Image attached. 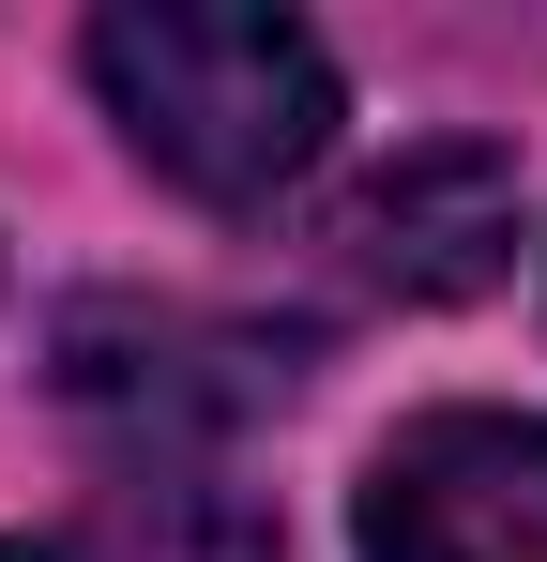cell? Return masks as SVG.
Wrapping results in <instances>:
<instances>
[{
  "label": "cell",
  "instance_id": "1",
  "mask_svg": "<svg viewBox=\"0 0 547 562\" xmlns=\"http://www.w3.org/2000/svg\"><path fill=\"white\" fill-rule=\"evenodd\" d=\"M91 92L122 122V153L153 183L213 198V213H259L335 153V46L304 15L259 0H122L91 15Z\"/></svg>",
  "mask_w": 547,
  "mask_h": 562
},
{
  "label": "cell",
  "instance_id": "2",
  "mask_svg": "<svg viewBox=\"0 0 547 562\" xmlns=\"http://www.w3.org/2000/svg\"><path fill=\"white\" fill-rule=\"evenodd\" d=\"M62 395L122 441V471H198L213 426H244L259 395H289V350L213 335L182 304H77L62 319Z\"/></svg>",
  "mask_w": 547,
  "mask_h": 562
},
{
  "label": "cell",
  "instance_id": "3",
  "mask_svg": "<svg viewBox=\"0 0 547 562\" xmlns=\"http://www.w3.org/2000/svg\"><path fill=\"white\" fill-rule=\"evenodd\" d=\"M365 562H547V426L426 411L365 471Z\"/></svg>",
  "mask_w": 547,
  "mask_h": 562
},
{
  "label": "cell",
  "instance_id": "4",
  "mask_svg": "<svg viewBox=\"0 0 547 562\" xmlns=\"http://www.w3.org/2000/svg\"><path fill=\"white\" fill-rule=\"evenodd\" d=\"M335 274L380 289V304H471V289L517 259V153H487V137H426V153H395L380 183L335 198Z\"/></svg>",
  "mask_w": 547,
  "mask_h": 562
},
{
  "label": "cell",
  "instance_id": "5",
  "mask_svg": "<svg viewBox=\"0 0 547 562\" xmlns=\"http://www.w3.org/2000/svg\"><path fill=\"white\" fill-rule=\"evenodd\" d=\"M0 562H274V517L228 486V471H122L91 517H62V532H15Z\"/></svg>",
  "mask_w": 547,
  "mask_h": 562
}]
</instances>
